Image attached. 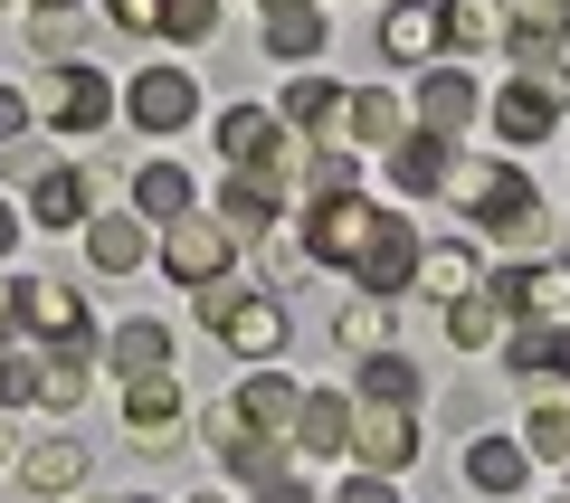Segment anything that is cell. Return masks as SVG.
Returning a JSON list of instances; mask_svg holds the SVG:
<instances>
[{
	"mask_svg": "<svg viewBox=\"0 0 570 503\" xmlns=\"http://www.w3.org/2000/svg\"><path fill=\"white\" fill-rule=\"evenodd\" d=\"M448 200L466 209V219L485 228V238L532 247V257H542V190H532V171H523V161H504V152L456 161V171H448Z\"/></svg>",
	"mask_w": 570,
	"mask_h": 503,
	"instance_id": "obj_1",
	"label": "cell"
},
{
	"mask_svg": "<svg viewBox=\"0 0 570 503\" xmlns=\"http://www.w3.org/2000/svg\"><path fill=\"white\" fill-rule=\"evenodd\" d=\"M485 304L504 323H570V266L561 257H513L485 276Z\"/></svg>",
	"mask_w": 570,
	"mask_h": 503,
	"instance_id": "obj_2",
	"label": "cell"
},
{
	"mask_svg": "<svg viewBox=\"0 0 570 503\" xmlns=\"http://www.w3.org/2000/svg\"><path fill=\"white\" fill-rule=\"evenodd\" d=\"M371 228H381V200H362V190H324V200H305V257L314 266H362Z\"/></svg>",
	"mask_w": 570,
	"mask_h": 503,
	"instance_id": "obj_3",
	"label": "cell"
},
{
	"mask_svg": "<svg viewBox=\"0 0 570 503\" xmlns=\"http://www.w3.org/2000/svg\"><path fill=\"white\" fill-rule=\"evenodd\" d=\"M200 323L219 333L228 352H247V362H276V352H285V304L276 295H228V285H209Z\"/></svg>",
	"mask_w": 570,
	"mask_h": 503,
	"instance_id": "obj_4",
	"label": "cell"
},
{
	"mask_svg": "<svg viewBox=\"0 0 570 503\" xmlns=\"http://www.w3.org/2000/svg\"><path fill=\"white\" fill-rule=\"evenodd\" d=\"M29 105H39L48 134H105V124H115V86H105V67H86V58L58 67V77H48Z\"/></svg>",
	"mask_w": 570,
	"mask_h": 503,
	"instance_id": "obj_5",
	"label": "cell"
},
{
	"mask_svg": "<svg viewBox=\"0 0 570 503\" xmlns=\"http://www.w3.org/2000/svg\"><path fill=\"white\" fill-rule=\"evenodd\" d=\"M561 105H570V67H532V77H513L504 96H494V134H504L513 152H532V142L561 124Z\"/></svg>",
	"mask_w": 570,
	"mask_h": 503,
	"instance_id": "obj_6",
	"label": "cell"
},
{
	"mask_svg": "<svg viewBox=\"0 0 570 503\" xmlns=\"http://www.w3.org/2000/svg\"><path fill=\"white\" fill-rule=\"evenodd\" d=\"M10 323H20L29 343H48V352H67V343H96L86 304L67 295L58 276H20V285H10Z\"/></svg>",
	"mask_w": 570,
	"mask_h": 503,
	"instance_id": "obj_7",
	"label": "cell"
},
{
	"mask_svg": "<svg viewBox=\"0 0 570 503\" xmlns=\"http://www.w3.org/2000/svg\"><path fill=\"white\" fill-rule=\"evenodd\" d=\"M352 285H362L371 304H400L409 285H419V228L400 219V209H381V228H371L362 266H352Z\"/></svg>",
	"mask_w": 570,
	"mask_h": 503,
	"instance_id": "obj_8",
	"label": "cell"
},
{
	"mask_svg": "<svg viewBox=\"0 0 570 503\" xmlns=\"http://www.w3.org/2000/svg\"><path fill=\"white\" fill-rule=\"evenodd\" d=\"M352 456H362V475H400V465H419V418L390 400H362L352 408Z\"/></svg>",
	"mask_w": 570,
	"mask_h": 503,
	"instance_id": "obj_9",
	"label": "cell"
},
{
	"mask_svg": "<svg viewBox=\"0 0 570 503\" xmlns=\"http://www.w3.org/2000/svg\"><path fill=\"white\" fill-rule=\"evenodd\" d=\"M124 115H134L142 134H181V124L200 115V77H190V67H142V77L124 86Z\"/></svg>",
	"mask_w": 570,
	"mask_h": 503,
	"instance_id": "obj_10",
	"label": "cell"
},
{
	"mask_svg": "<svg viewBox=\"0 0 570 503\" xmlns=\"http://www.w3.org/2000/svg\"><path fill=\"white\" fill-rule=\"evenodd\" d=\"M228 257H238V238H228L219 219H171V238H163V276L171 285H219L228 276Z\"/></svg>",
	"mask_w": 570,
	"mask_h": 503,
	"instance_id": "obj_11",
	"label": "cell"
},
{
	"mask_svg": "<svg viewBox=\"0 0 570 503\" xmlns=\"http://www.w3.org/2000/svg\"><path fill=\"white\" fill-rule=\"evenodd\" d=\"M285 200H295L285 171H228V181H219V228H228V238H266V228L285 219Z\"/></svg>",
	"mask_w": 570,
	"mask_h": 503,
	"instance_id": "obj_12",
	"label": "cell"
},
{
	"mask_svg": "<svg viewBox=\"0 0 570 503\" xmlns=\"http://www.w3.org/2000/svg\"><path fill=\"white\" fill-rule=\"evenodd\" d=\"M29 219H39V228H67V238L96 219V181H86V161H48L39 181H29Z\"/></svg>",
	"mask_w": 570,
	"mask_h": 503,
	"instance_id": "obj_13",
	"label": "cell"
},
{
	"mask_svg": "<svg viewBox=\"0 0 570 503\" xmlns=\"http://www.w3.org/2000/svg\"><path fill=\"white\" fill-rule=\"evenodd\" d=\"M448 48V10L438 0H400V10H381V58L390 67H419Z\"/></svg>",
	"mask_w": 570,
	"mask_h": 503,
	"instance_id": "obj_14",
	"label": "cell"
},
{
	"mask_svg": "<svg viewBox=\"0 0 570 503\" xmlns=\"http://www.w3.org/2000/svg\"><path fill=\"white\" fill-rule=\"evenodd\" d=\"M295 408H305V389H295V381H276V371L238 381V418L257 427L266 446H295Z\"/></svg>",
	"mask_w": 570,
	"mask_h": 503,
	"instance_id": "obj_15",
	"label": "cell"
},
{
	"mask_svg": "<svg viewBox=\"0 0 570 503\" xmlns=\"http://www.w3.org/2000/svg\"><path fill=\"white\" fill-rule=\"evenodd\" d=\"M324 10L314 0H266V58H285V67H305V58H324Z\"/></svg>",
	"mask_w": 570,
	"mask_h": 503,
	"instance_id": "obj_16",
	"label": "cell"
},
{
	"mask_svg": "<svg viewBox=\"0 0 570 503\" xmlns=\"http://www.w3.org/2000/svg\"><path fill=\"white\" fill-rule=\"evenodd\" d=\"M475 115H485V96H475V77H456V67H448V77H428V86H419V134L456 142V134H466Z\"/></svg>",
	"mask_w": 570,
	"mask_h": 503,
	"instance_id": "obj_17",
	"label": "cell"
},
{
	"mask_svg": "<svg viewBox=\"0 0 570 503\" xmlns=\"http://www.w3.org/2000/svg\"><path fill=\"white\" fill-rule=\"evenodd\" d=\"M171 427H181V389H171V371H163V381H124V437L163 446Z\"/></svg>",
	"mask_w": 570,
	"mask_h": 503,
	"instance_id": "obj_18",
	"label": "cell"
},
{
	"mask_svg": "<svg viewBox=\"0 0 570 503\" xmlns=\"http://www.w3.org/2000/svg\"><path fill=\"white\" fill-rule=\"evenodd\" d=\"M295 446H305V456H352V400L305 389V408H295Z\"/></svg>",
	"mask_w": 570,
	"mask_h": 503,
	"instance_id": "obj_19",
	"label": "cell"
},
{
	"mask_svg": "<svg viewBox=\"0 0 570 503\" xmlns=\"http://www.w3.org/2000/svg\"><path fill=\"white\" fill-rule=\"evenodd\" d=\"M343 124H352V142H371V152L409 142V105L390 96V86H362V96H343Z\"/></svg>",
	"mask_w": 570,
	"mask_h": 503,
	"instance_id": "obj_20",
	"label": "cell"
},
{
	"mask_svg": "<svg viewBox=\"0 0 570 503\" xmlns=\"http://www.w3.org/2000/svg\"><path fill=\"white\" fill-rule=\"evenodd\" d=\"M390 181H400V190H448V171H456V161H448V142H438V134H419V124H409V142H390Z\"/></svg>",
	"mask_w": 570,
	"mask_h": 503,
	"instance_id": "obj_21",
	"label": "cell"
},
{
	"mask_svg": "<svg viewBox=\"0 0 570 503\" xmlns=\"http://www.w3.org/2000/svg\"><path fill=\"white\" fill-rule=\"evenodd\" d=\"M105 362H115L124 381H163V371H171V333H163V323H115Z\"/></svg>",
	"mask_w": 570,
	"mask_h": 503,
	"instance_id": "obj_22",
	"label": "cell"
},
{
	"mask_svg": "<svg viewBox=\"0 0 570 503\" xmlns=\"http://www.w3.org/2000/svg\"><path fill=\"white\" fill-rule=\"evenodd\" d=\"M276 124H295V134H324V124H343V86H333V77H285Z\"/></svg>",
	"mask_w": 570,
	"mask_h": 503,
	"instance_id": "obj_23",
	"label": "cell"
},
{
	"mask_svg": "<svg viewBox=\"0 0 570 503\" xmlns=\"http://www.w3.org/2000/svg\"><path fill=\"white\" fill-rule=\"evenodd\" d=\"M20 484H29V494H77V484H86V446H67V437H48V446H29V456H20Z\"/></svg>",
	"mask_w": 570,
	"mask_h": 503,
	"instance_id": "obj_24",
	"label": "cell"
},
{
	"mask_svg": "<svg viewBox=\"0 0 570 503\" xmlns=\"http://www.w3.org/2000/svg\"><path fill=\"white\" fill-rule=\"evenodd\" d=\"M134 209H142V219H190V171H181V161H142V171H134Z\"/></svg>",
	"mask_w": 570,
	"mask_h": 503,
	"instance_id": "obj_25",
	"label": "cell"
},
{
	"mask_svg": "<svg viewBox=\"0 0 570 503\" xmlns=\"http://www.w3.org/2000/svg\"><path fill=\"white\" fill-rule=\"evenodd\" d=\"M419 285L438 304H466L475 285H485V266H475V247H419Z\"/></svg>",
	"mask_w": 570,
	"mask_h": 503,
	"instance_id": "obj_26",
	"label": "cell"
},
{
	"mask_svg": "<svg viewBox=\"0 0 570 503\" xmlns=\"http://www.w3.org/2000/svg\"><path fill=\"white\" fill-rule=\"evenodd\" d=\"M86 257H96L105 276H134V266L153 257V238H142V219H86Z\"/></svg>",
	"mask_w": 570,
	"mask_h": 503,
	"instance_id": "obj_27",
	"label": "cell"
},
{
	"mask_svg": "<svg viewBox=\"0 0 570 503\" xmlns=\"http://www.w3.org/2000/svg\"><path fill=\"white\" fill-rule=\"evenodd\" d=\"M466 475H475V494H523L532 465H523V446H513V437H475L466 446Z\"/></svg>",
	"mask_w": 570,
	"mask_h": 503,
	"instance_id": "obj_28",
	"label": "cell"
},
{
	"mask_svg": "<svg viewBox=\"0 0 570 503\" xmlns=\"http://www.w3.org/2000/svg\"><path fill=\"white\" fill-rule=\"evenodd\" d=\"M390 333H400V304H343V323H333V343H343V352H362V362H371V352H390Z\"/></svg>",
	"mask_w": 570,
	"mask_h": 503,
	"instance_id": "obj_29",
	"label": "cell"
},
{
	"mask_svg": "<svg viewBox=\"0 0 570 503\" xmlns=\"http://www.w3.org/2000/svg\"><path fill=\"white\" fill-rule=\"evenodd\" d=\"M448 10V48H504V10L494 0H438Z\"/></svg>",
	"mask_w": 570,
	"mask_h": 503,
	"instance_id": "obj_30",
	"label": "cell"
},
{
	"mask_svg": "<svg viewBox=\"0 0 570 503\" xmlns=\"http://www.w3.org/2000/svg\"><path fill=\"white\" fill-rule=\"evenodd\" d=\"M362 400L409 408V400H419V362H409V352H371V362H362Z\"/></svg>",
	"mask_w": 570,
	"mask_h": 503,
	"instance_id": "obj_31",
	"label": "cell"
},
{
	"mask_svg": "<svg viewBox=\"0 0 570 503\" xmlns=\"http://www.w3.org/2000/svg\"><path fill=\"white\" fill-rule=\"evenodd\" d=\"M494 333H504V314H494V304H485V285H475L466 304H448V343H456V352H485Z\"/></svg>",
	"mask_w": 570,
	"mask_h": 503,
	"instance_id": "obj_32",
	"label": "cell"
},
{
	"mask_svg": "<svg viewBox=\"0 0 570 503\" xmlns=\"http://www.w3.org/2000/svg\"><path fill=\"white\" fill-rule=\"evenodd\" d=\"M305 238H285V228H266V238H257V276H266V295H276V285H295V276H305Z\"/></svg>",
	"mask_w": 570,
	"mask_h": 503,
	"instance_id": "obj_33",
	"label": "cell"
},
{
	"mask_svg": "<svg viewBox=\"0 0 570 503\" xmlns=\"http://www.w3.org/2000/svg\"><path fill=\"white\" fill-rule=\"evenodd\" d=\"M163 39H181V48L219 39V0H163Z\"/></svg>",
	"mask_w": 570,
	"mask_h": 503,
	"instance_id": "obj_34",
	"label": "cell"
},
{
	"mask_svg": "<svg viewBox=\"0 0 570 503\" xmlns=\"http://www.w3.org/2000/svg\"><path fill=\"white\" fill-rule=\"evenodd\" d=\"M77 39H86L77 10H39V20H29V48H39V58H67V67H77Z\"/></svg>",
	"mask_w": 570,
	"mask_h": 503,
	"instance_id": "obj_35",
	"label": "cell"
},
{
	"mask_svg": "<svg viewBox=\"0 0 570 503\" xmlns=\"http://www.w3.org/2000/svg\"><path fill=\"white\" fill-rule=\"evenodd\" d=\"M523 456H570V400H532V446Z\"/></svg>",
	"mask_w": 570,
	"mask_h": 503,
	"instance_id": "obj_36",
	"label": "cell"
},
{
	"mask_svg": "<svg viewBox=\"0 0 570 503\" xmlns=\"http://www.w3.org/2000/svg\"><path fill=\"white\" fill-rule=\"evenodd\" d=\"M48 381V362H29V352H0V408H29Z\"/></svg>",
	"mask_w": 570,
	"mask_h": 503,
	"instance_id": "obj_37",
	"label": "cell"
},
{
	"mask_svg": "<svg viewBox=\"0 0 570 503\" xmlns=\"http://www.w3.org/2000/svg\"><path fill=\"white\" fill-rule=\"evenodd\" d=\"M29 124H39V105H29L20 86H0V152H10V142H29Z\"/></svg>",
	"mask_w": 570,
	"mask_h": 503,
	"instance_id": "obj_38",
	"label": "cell"
},
{
	"mask_svg": "<svg viewBox=\"0 0 570 503\" xmlns=\"http://www.w3.org/2000/svg\"><path fill=\"white\" fill-rule=\"evenodd\" d=\"M115 29H134V39H163V0H115Z\"/></svg>",
	"mask_w": 570,
	"mask_h": 503,
	"instance_id": "obj_39",
	"label": "cell"
},
{
	"mask_svg": "<svg viewBox=\"0 0 570 503\" xmlns=\"http://www.w3.org/2000/svg\"><path fill=\"white\" fill-rule=\"evenodd\" d=\"M333 503H400V484H390V475H352Z\"/></svg>",
	"mask_w": 570,
	"mask_h": 503,
	"instance_id": "obj_40",
	"label": "cell"
},
{
	"mask_svg": "<svg viewBox=\"0 0 570 503\" xmlns=\"http://www.w3.org/2000/svg\"><path fill=\"white\" fill-rule=\"evenodd\" d=\"M257 503H314V484H305V475H276V484H266Z\"/></svg>",
	"mask_w": 570,
	"mask_h": 503,
	"instance_id": "obj_41",
	"label": "cell"
},
{
	"mask_svg": "<svg viewBox=\"0 0 570 503\" xmlns=\"http://www.w3.org/2000/svg\"><path fill=\"white\" fill-rule=\"evenodd\" d=\"M10 247H20V209L0 200V257H10Z\"/></svg>",
	"mask_w": 570,
	"mask_h": 503,
	"instance_id": "obj_42",
	"label": "cell"
},
{
	"mask_svg": "<svg viewBox=\"0 0 570 503\" xmlns=\"http://www.w3.org/2000/svg\"><path fill=\"white\" fill-rule=\"evenodd\" d=\"M0 333H10V295H0Z\"/></svg>",
	"mask_w": 570,
	"mask_h": 503,
	"instance_id": "obj_43",
	"label": "cell"
},
{
	"mask_svg": "<svg viewBox=\"0 0 570 503\" xmlns=\"http://www.w3.org/2000/svg\"><path fill=\"white\" fill-rule=\"evenodd\" d=\"M39 10H77V0H39Z\"/></svg>",
	"mask_w": 570,
	"mask_h": 503,
	"instance_id": "obj_44",
	"label": "cell"
},
{
	"mask_svg": "<svg viewBox=\"0 0 570 503\" xmlns=\"http://www.w3.org/2000/svg\"><path fill=\"white\" fill-rule=\"evenodd\" d=\"M190 503H228V494H190Z\"/></svg>",
	"mask_w": 570,
	"mask_h": 503,
	"instance_id": "obj_45",
	"label": "cell"
},
{
	"mask_svg": "<svg viewBox=\"0 0 570 503\" xmlns=\"http://www.w3.org/2000/svg\"><path fill=\"white\" fill-rule=\"evenodd\" d=\"M134 503H153V494H134Z\"/></svg>",
	"mask_w": 570,
	"mask_h": 503,
	"instance_id": "obj_46",
	"label": "cell"
},
{
	"mask_svg": "<svg viewBox=\"0 0 570 503\" xmlns=\"http://www.w3.org/2000/svg\"><path fill=\"white\" fill-rule=\"evenodd\" d=\"M561 503H570V494H561Z\"/></svg>",
	"mask_w": 570,
	"mask_h": 503,
	"instance_id": "obj_47",
	"label": "cell"
}]
</instances>
